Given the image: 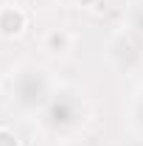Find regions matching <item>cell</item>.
<instances>
[{
	"instance_id": "1",
	"label": "cell",
	"mask_w": 143,
	"mask_h": 146,
	"mask_svg": "<svg viewBox=\"0 0 143 146\" xmlns=\"http://www.w3.org/2000/svg\"><path fill=\"white\" fill-rule=\"evenodd\" d=\"M23 28H25V14L17 6H3L0 9V36L14 39L23 34Z\"/></svg>"
},
{
	"instance_id": "2",
	"label": "cell",
	"mask_w": 143,
	"mask_h": 146,
	"mask_svg": "<svg viewBox=\"0 0 143 146\" xmlns=\"http://www.w3.org/2000/svg\"><path fill=\"white\" fill-rule=\"evenodd\" d=\"M45 51H51V54H65V51H70V34H68L65 28H54L51 34L45 36Z\"/></svg>"
},
{
	"instance_id": "3",
	"label": "cell",
	"mask_w": 143,
	"mask_h": 146,
	"mask_svg": "<svg viewBox=\"0 0 143 146\" xmlns=\"http://www.w3.org/2000/svg\"><path fill=\"white\" fill-rule=\"evenodd\" d=\"M0 146H20V141H17V135H14V132L0 129Z\"/></svg>"
},
{
	"instance_id": "4",
	"label": "cell",
	"mask_w": 143,
	"mask_h": 146,
	"mask_svg": "<svg viewBox=\"0 0 143 146\" xmlns=\"http://www.w3.org/2000/svg\"><path fill=\"white\" fill-rule=\"evenodd\" d=\"M79 3H81V6H93L95 0H79Z\"/></svg>"
}]
</instances>
